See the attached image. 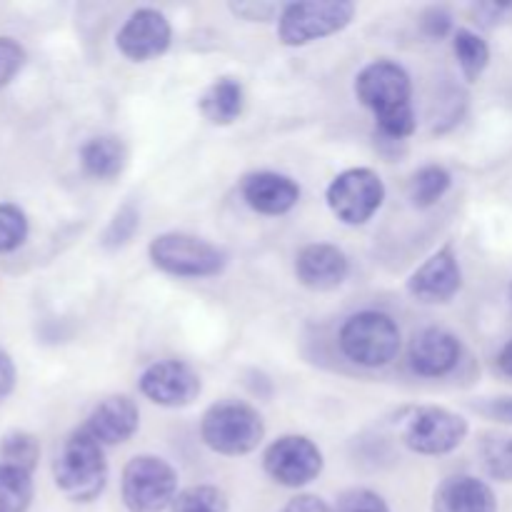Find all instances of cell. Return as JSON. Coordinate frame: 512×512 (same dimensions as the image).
Wrapping results in <instances>:
<instances>
[{
    "label": "cell",
    "mask_w": 512,
    "mask_h": 512,
    "mask_svg": "<svg viewBox=\"0 0 512 512\" xmlns=\"http://www.w3.org/2000/svg\"><path fill=\"white\" fill-rule=\"evenodd\" d=\"M28 215L13 203H0V253H13L28 240Z\"/></svg>",
    "instance_id": "27"
},
{
    "label": "cell",
    "mask_w": 512,
    "mask_h": 512,
    "mask_svg": "<svg viewBox=\"0 0 512 512\" xmlns=\"http://www.w3.org/2000/svg\"><path fill=\"white\" fill-rule=\"evenodd\" d=\"M498 368H500V373L508 375V378L512 380V340H510V343H505L503 350H500Z\"/></svg>",
    "instance_id": "37"
},
{
    "label": "cell",
    "mask_w": 512,
    "mask_h": 512,
    "mask_svg": "<svg viewBox=\"0 0 512 512\" xmlns=\"http://www.w3.org/2000/svg\"><path fill=\"white\" fill-rule=\"evenodd\" d=\"M33 495V473L0 463V512H28Z\"/></svg>",
    "instance_id": "22"
},
{
    "label": "cell",
    "mask_w": 512,
    "mask_h": 512,
    "mask_svg": "<svg viewBox=\"0 0 512 512\" xmlns=\"http://www.w3.org/2000/svg\"><path fill=\"white\" fill-rule=\"evenodd\" d=\"M355 18V3L350 0H303L283 5L278 18V38L288 48L323 40L348 28Z\"/></svg>",
    "instance_id": "7"
},
{
    "label": "cell",
    "mask_w": 512,
    "mask_h": 512,
    "mask_svg": "<svg viewBox=\"0 0 512 512\" xmlns=\"http://www.w3.org/2000/svg\"><path fill=\"white\" fill-rule=\"evenodd\" d=\"M243 200L248 208L260 215H285L298 205L300 185L290 175L273 173V170H258L245 175L240 185Z\"/></svg>",
    "instance_id": "17"
},
{
    "label": "cell",
    "mask_w": 512,
    "mask_h": 512,
    "mask_svg": "<svg viewBox=\"0 0 512 512\" xmlns=\"http://www.w3.org/2000/svg\"><path fill=\"white\" fill-rule=\"evenodd\" d=\"M53 480L70 503H93L108 485L105 448L80 425L60 445L53 463Z\"/></svg>",
    "instance_id": "2"
},
{
    "label": "cell",
    "mask_w": 512,
    "mask_h": 512,
    "mask_svg": "<svg viewBox=\"0 0 512 512\" xmlns=\"http://www.w3.org/2000/svg\"><path fill=\"white\" fill-rule=\"evenodd\" d=\"M138 228H140V213L133 208V205H123V208L113 215L108 228H105L103 245L108 250L123 248V245H128L130 240H133V235L138 233Z\"/></svg>",
    "instance_id": "28"
},
{
    "label": "cell",
    "mask_w": 512,
    "mask_h": 512,
    "mask_svg": "<svg viewBox=\"0 0 512 512\" xmlns=\"http://www.w3.org/2000/svg\"><path fill=\"white\" fill-rule=\"evenodd\" d=\"M140 413L138 405L128 398V395H110V398L100 400L88 415L83 428L98 440L103 448H113V445H123L138 433Z\"/></svg>",
    "instance_id": "16"
},
{
    "label": "cell",
    "mask_w": 512,
    "mask_h": 512,
    "mask_svg": "<svg viewBox=\"0 0 512 512\" xmlns=\"http://www.w3.org/2000/svg\"><path fill=\"white\" fill-rule=\"evenodd\" d=\"M510 300H512V285H510Z\"/></svg>",
    "instance_id": "38"
},
{
    "label": "cell",
    "mask_w": 512,
    "mask_h": 512,
    "mask_svg": "<svg viewBox=\"0 0 512 512\" xmlns=\"http://www.w3.org/2000/svg\"><path fill=\"white\" fill-rule=\"evenodd\" d=\"M355 95L373 110L385 138L405 140L418 128L413 108V80L408 70L393 60H375L355 78Z\"/></svg>",
    "instance_id": "1"
},
{
    "label": "cell",
    "mask_w": 512,
    "mask_h": 512,
    "mask_svg": "<svg viewBox=\"0 0 512 512\" xmlns=\"http://www.w3.org/2000/svg\"><path fill=\"white\" fill-rule=\"evenodd\" d=\"M475 410H478L483 418L493 420V423L508 425V428H512V395L480 400V403H475Z\"/></svg>",
    "instance_id": "32"
},
{
    "label": "cell",
    "mask_w": 512,
    "mask_h": 512,
    "mask_svg": "<svg viewBox=\"0 0 512 512\" xmlns=\"http://www.w3.org/2000/svg\"><path fill=\"white\" fill-rule=\"evenodd\" d=\"M433 512H498L495 490L475 475H450L435 488Z\"/></svg>",
    "instance_id": "18"
},
{
    "label": "cell",
    "mask_w": 512,
    "mask_h": 512,
    "mask_svg": "<svg viewBox=\"0 0 512 512\" xmlns=\"http://www.w3.org/2000/svg\"><path fill=\"white\" fill-rule=\"evenodd\" d=\"M170 43H173V25L155 8L133 10L115 35L118 50L133 63L160 58L170 48Z\"/></svg>",
    "instance_id": "12"
},
{
    "label": "cell",
    "mask_w": 512,
    "mask_h": 512,
    "mask_svg": "<svg viewBox=\"0 0 512 512\" xmlns=\"http://www.w3.org/2000/svg\"><path fill=\"white\" fill-rule=\"evenodd\" d=\"M420 25H423V30L428 38L440 40V38H445L448 33H453V15H450L445 8H428L423 13Z\"/></svg>",
    "instance_id": "33"
},
{
    "label": "cell",
    "mask_w": 512,
    "mask_h": 512,
    "mask_svg": "<svg viewBox=\"0 0 512 512\" xmlns=\"http://www.w3.org/2000/svg\"><path fill=\"white\" fill-rule=\"evenodd\" d=\"M18 383V370H15L13 358L5 350H0V398H8Z\"/></svg>",
    "instance_id": "36"
},
{
    "label": "cell",
    "mask_w": 512,
    "mask_h": 512,
    "mask_svg": "<svg viewBox=\"0 0 512 512\" xmlns=\"http://www.w3.org/2000/svg\"><path fill=\"white\" fill-rule=\"evenodd\" d=\"M340 350L345 358L363 368H385L400 353V328L388 313L363 310L350 315L338 333Z\"/></svg>",
    "instance_id": "4"
},
{
    "label": "cell",
    "mask_w": 512,
    "mask_h": 512,
    "mask_svg": "<svg viewBox=\"0 0 512 512\" xmlns=\"http://www.w3.org/2000/svg\"><path fill=\"white\" fill-rule=\"evenodd\" d=\"M485 473L498 483H512V433H485L478 445Z\"/></svg>",
    "instance_id": "23"
},
{
    "label": "cell",
    "mask_w": 512,
    "mask_h": 512,
    "mask_svg": "<svg viewBox=\"0 0 512 512\" xmlns=\"http://www.w3.org/2000/svg\"><path fill=\"white\" fill-rule=\"evenodd\" d=\"M230 13L248 20V23H268V20L280 18L283 5L263 3V0H258V3L255 0H243V3H230Z\"/></svg>",
    "instance_id": "31"
},
{
    "label": "cell",
    "mask_w": 512,
    "mask_h": 512,
    "mask_svg": "<svg viewBox=\"0 0 512 512\" xmlns=\"http://www.w3.org/2000/svg\"><path fill=\"white\" fill-rule=\"evenodd\" d=\"M280 512H335V508L330 503H325L323 498H318V495L303 493L290 498Z\"/></svg>",
    "instance_id": "35"
},
{
    "label": "cell",
    "mask_w": 512,
    "mask_h": 512,
    "mask_svg": "<svg viewBox=\"0 0 512 512\" xmlns=\"http://www.w3.org/2000/svg\"><path fill=\"white\" fill-rule=\"evenodd\" d=\"M463 355L458 335L443 328H425L413 338L408 350L410 368L423 378H443L453 373Z\"/></svg>",
    "instance_id": "15"
},
{
    "label": "cell",
    "mask_w": 512,
    "mask_h": 512,
    "mask_svg": "<svg viewBox=\"0 0 512 512\" xmlns=\"http://www.w3.org/2000/svg\"><path fill=\"white\" fill-rule=\"evenodd\" d=\"M38 460L40 445L35 435L13 430V433H8L0 440V463L13 465V468L25 470V473H33L38 468Z\"/></svg>",
    "instance_id": "25"
},
{
    "label": "cell",
    "mask_w": 512,
    "mask_h": 512,
    "mask_svg": "<svg viewBox=\"0 0 512 512\" xmlns=\"http://www.w3.org/2000/svg\"><path fill=\"white\" fill-rule=\"evenodd\" d=\"M178 470L158 455H135L120 478V498L128 512H165L173 508L178 490Z\"/></svg>",
    "instance_id": "6"
},
{
    "label": "cell",
    "mask_w": 512,
    "mask_h": 512,
    "mask_svg": "<svg viewBox=\"0 0 512 512\" xmlns=\"http://www.w3.org/2000/svg\"><path fill=\"white\" fill-rule=\"evenodd\" d=\"M323 453L305 435H283L268 445L263 455V468L273 483L283 488H305L323 473Z\"/></svg>",
    "instance_id": "10"
},
{
    "label": "cell",
    "mask_w": 512,
    "mask_h": 512,
    "mask_svg": "<svg viewBox=\"0 0 512 512\" xmlns=\"http://www.w3.org/2000/svg\"><path fill=\"white\" fill-rule=\"evenodd\" d=\"M328 208L340 223L358 228L373 220V215L383 208L385 183L375 170L370 168H350L335 175L328 185Z\"/></svg>",
    "instance_id": "9"
},
{
    "label": "cell",
    "mask_w": 512,
    "mask_h": 512,
    "mask_svg": "<svg viewBox=\"0 0 512 512\" xmlns=\"http://www.w3.org/2000/svg\"><path fill=\"white\" fill-rule=\"evenodd\" d=\"M473 13L483 28H493V25L503 23L505 18H510L512 3H480L475 5Z\"/></svg>",
    "instance_id": "34"
},
{
    "label": "cell",
    "mask_w": 512,
    "mask_h": 512,
    "mask_svg": "<svg viewBox=\"0 0 512 512\" xmlns=\"http://www.w3.org/2000/svg\"><path fill=\"white\" fill-rule=\"evenodd\" d=\"M138 385L140 393L160 408H188L203 390L200 375L183 360H158L148 365Z\"/></svg>",
    "instance_id": "11"
},
{
    "label": "cell",
    "mask_w": 512,
    "mask_h": 512,
    "mask_svg": "<svg viewBox=\"0 0 512 512\" xmlns=\"http://www.w3.org/2000/svg\"><path fill=\"white\" fill-rule=\"evenodd\" d=\"M80 165L95 180H115L128 165V150L115 135H98L80 148Z\"/></svg>",
    "instance_id": "20"
},
{
    "label": "cell",
    "mask_w": 512,
    "mask_h": 512,
    "mask_svg": "<svg viewBox=\"0 0 512 512\" xmlns=\"http://www.w3.org/2000/svg\"><path fill=\"white\" fill-rule=\"evenodd\" d=\"M25 65V50L18 40L0 38V88L10 83Z\"/></svg>",
    "instance_id": "30"
},
{
    "label": "cell",
    "mask_w": 512,
    "mask_h": 512,
    "mask_svg": "<svg viewBox=\"0 0 512 512\" xmlns=\"http://www.w3.org/2000/svg\"><path fill=\"white\" fill-rule=\"evenodd\" d=\"M450 183L453 178L443 165H423L410 180V200L415 208H433L448 193Z\"/></svg>",
    "instance_id": "24"
},
{
    "label": "cell",
    "mask_w": 512,
    "mask_h": 512,
    "mask_svg": "<svg viewBox=\"0 0 512 512\" xmlns=\"http://www.w3.org/2000/svg\"><path fill=\"white\" fill-rule=\"evenodd\" d=\"M350 273V260L338 245L310 243L295 258V275L300 285L315 293H328L340 288Z\"/></svg>",
    "instance_id": "14"
},
{
    "label": "cell",
    "mask_w": 512,
    "mask_h": 512,
    "mask_svg": "<svg viewBox=\"0 0 512 512\" xmlns=\"http://www.w3.org/2000/svg\"><path fill=\"white\" fill-rule=\"evenodd\" d=\"M463 288V270L453 248H440L408 278V293L418 303H450Z\"/></svg>",
    "instance_id": "13"
},
{
    "label": "cell",
    "mask_w": 512,
    "mask_h": 512,
    "mask_svg": "<svg viewBox=\"0 0 512 512\" xmlns=\"http://www.w3.org/2000/svg\"><path fill=\"white\" fill-rule=\"evenodd\" d=\"M170 512H228V495L215 485H193L180 490Z\"/></svg>",
    "instance_id": "26"
},
{
    "label": "cell",
    "mask_w": 512,
    "mask_h": 512,
    "mask_svg": "<svg viewBox=\"0 0 512 512\" xmlns=\"http://www.w3.org/2000/svg\"><path fill=\"white\" fill-rule=\"evenodd\" d=\"M245 90L238 78H218L200 95L198 110L210 125H233L243 115Z\"/></svg>",
    "instance_id": "19"
},
{
    "label": "cell",
    "mask_w": 512,
    "mask_h": 512,
    "mask_svg": "<svg viewBox=\"0 0 512 512\" xmlns=\"http://www.w3.org/2000/svg\"><path fill=\"white\" fill-rule=\"evenodd\" d=\"M468 420L438 405H420L408 410L400 423L405 448L418 455H448L468 438Z\"/></svg>",
    "instance_id": "8"
},
{
    "label": "cell",
    "mask_w": 512,
    "mask_h": 512,
    "mask_svg": "<svg viewBox=\"0 0 512 512\" xmlns=\"http://www.w3.org/2000/svg\"><path fill=\"white\" fill-rule=\"evenodd\" d=\"M150 263L173 278H213L228 265V255L223 248L208 243L205 238L190 233H160L148 245Z\"/></svg>",
    "instance_id": "5"
},
{
    "label": "cell",
    "mask_w": 512,
    "mask_h": 512,
    "mask_svg": "<svg viewBox=\"0 0 512 512\" xmlns=\"http://www.w3.org/2000/svg\"><path fill=\"white\" fill-rule=\"evenodd\" d=\"M335 512H390V505L375 490L350 488L338 498Z\"/></svg>",
    "instance_id": "29"
},
{
    "label": "cell",
    "mask_w": 512,
    "mask_h": 512,
    "mask_svg": "<svg viewBox=\"0 0 512 512\" xmlns=\"http://www.w3.org/2000/svg\"><path fill=\"white\" fill-rule=\"evenodd\" d=\"M453 50L458 58L460 73L468 83H475L490 65V45L488 40L480 38L475 30L458 28L453 33Z\"/></svg>",
    "instance_id": "21"
},
{
    "label": "cell",
    "mask_w": 512,
    "mask_h": 512,
    "mask_svg": "<svg viewBox=\"0 0 512 512\" xmlns=\"http://www.w3.org/2000/svg\"><path fill=\"white\" fill-rule=\"evenodd\" d=\"M200 438L213 453L238 458L258 450L265 438V423L255 408L238 400H223L205 410Z\"/></svg>",
    "instance_id": "3"
}]
</instances>
